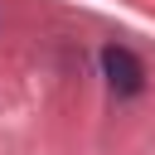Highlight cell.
I'll use <instances>...</instances> for the list:
<instances>
[{
  "instance_id": "6da1fadb",
  "label": "cell",
  "mask_w": 155,
  "mask_h": 155,
  "mask_svg": "<svg viewBox=\"0 0 155 155\" xmlns=\"http://www.w3.org/2000/svg\"><path fill=\"white\" fill-rule=\"evenodd\" d=\"M102 73H107V87H111L116 97H136V92L145 87L140 58H136L131 48H121V44H107V48H102Z\"/></svg>"
}]
</instances>
